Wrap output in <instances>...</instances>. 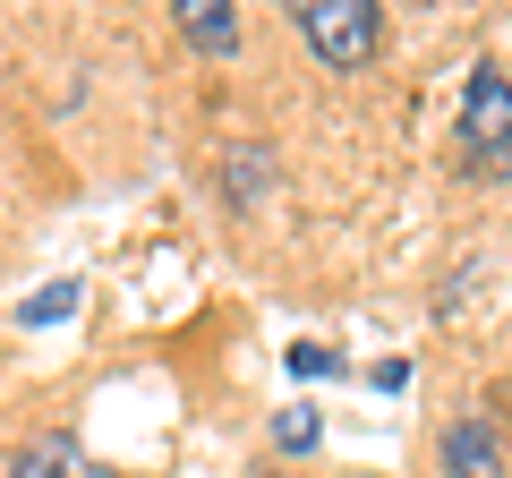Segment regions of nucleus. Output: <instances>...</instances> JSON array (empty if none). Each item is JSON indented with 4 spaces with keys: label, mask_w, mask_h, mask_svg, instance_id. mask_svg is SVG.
<instances>
[{
    "label": "nucleus",
    "mask_w": 512,
    "mask_h": 478,
    "mask_svg": "<svg viewBox=\"0 0 512 478\" xmlns=\"http://www.w3.org/2000/svg\"><path fill=\"white\" fill-rule=\"evenodd\" d=\"M461 163L478 171V180H512V77L487 69L478 60L470 86H461Z\"/></svg>",
    "instance_id": "1"
},
{
    "label": "nucleus",
    "mask_w": 512,
    "mask_h": 478,
    "mask_svg": "<svg viewBox=\"0 0 512 478\" xmlns=\"http://www.w3.org/2000/svg\"><path fill=\"white\" fill-rule=\"evenodd\" d=\"M299 35L325 69H367L384 52V9L376 0H299Z\"/></svg>",
    "instance_id": "2"
},
{
    "label": "nucleus",
    "mask_w": 512,
    "mask_h": 478,
    "mask_svg": "<svg viewBox=\"0 0 512 478\" xmlns=\"http://www.w3.org/2000/svg\"><path fill=\"white\" fill-rule=\"evenodd\" d=\"M512 453L495 436V419H453L444 427V478H504Z\"/></svg>",
    "instance_id": "3"
},
{
    "label": "nucleus",
    "mask_w": 512,
    "mask_h": 478,
    "mask_svg": "<svg viewBox=\"0 0 512 478\" xmlns=\"http://www.w3.org/2000/svg\"><path fill=\"white\" fill-rule=\"evenodd\" d=\"M180 9V35L197 43V52H214V60H231L239 52V18H231V0H171Z\"/></svg>",
    "instance_id": "4"
},
{
    "label": "nucleus",
    "mask_w": 512,
    "mask_h": 478,
    "mask_svg": "<svg viewBox=\"0 0 512 478\" xmlns=\"http://www.w3.org/2000/svg\"><path fill=\"white\" fill-rule=\"evenodd\" d=\"M9 478H94V470H86V461H77L60 436H35L18 461H9Z\"/></svg>",
    "instance_id": "5"
},
{
    "label": "nucleus",
    "mask_w": 512,
    "mask_h": 478,
    "mask_svg": "<svg viewBox=\"0 0 512 478\" xmlns=\"http://www.w3.org/2000/svg\"><path fill=\"white\" fill-rule=\"evenodd\" d=\"M60 316H77V282H43L35 299H18V325H60Z\"/></svg>",
    "instance_id": "6"
},
{
    "label": "nucleus",
    "mask_w": 512,
    "mask_h": 478,
    "mask_svg": "<svg viewBox=\"0 0 512 478\" xmlns=\"http://www.w3.org/2000/svg\"><path fill=\"white\" fill-rule=\"evenodd\" d=\"M274 436H282V453H316V410H308V402H291V410L274 419Z\"/></svg>",
    "instance_id": "7"
},
{
    "label": "nucleus",
    "mask_w": 512,
    "mask_h": 478,
    "mask_svg": "<svg viewBox=\"0 0 512 478\" xmlns=\"http://www.w3.org/2000/svg\"><path fill=\"white\" fill-rule=\"evenodd\" d=\"M291 368H299V376H333V368H342V359H333L325 342H291Z\"/></svg>",
    "instance_id": "8"
}]
</instances>
